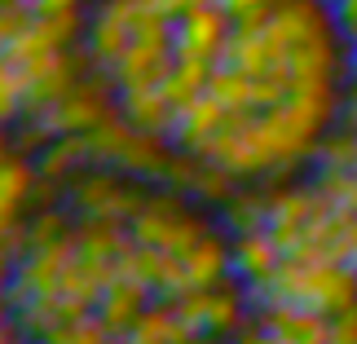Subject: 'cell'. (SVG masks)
Here are the masks:
<instances>
[{"instance_id":"obj_5","label":"cell","mask_w":357,"mask_h":344,"mask_svg":"<svg viewBox=\"0 0 357 344\" xmlns=\"http://www.w3.org/2000/svg\"><path fill=\"white\" fill-rule=\"evenodd\" d=\"M176 66V53H172V40H150V36H132L128 49L106 66L115 93L123 89H146V84H163L168 71Z\"/></svg>"},{"instance_id":"obj_11","label":"cell","mask_w":357,"mask_h":344,"mask_svg":"<svg viewBox=\"0 0 357 344\" xmlns=\"http://www.w3.org/2000/svg\"><path fill=\"white\" fill-rule=\"evenodd\" d=\"M181 265L190 274V287H221L234 278V256H229V247L221 239H212V234H203V239L190 247L181 256Z\"/></svg>"},{"instance_id":"obj_23","label":"cell","mask_w":357,"mask_h":344,"mask_svg":"<svg viewBox=\"0 0 357 344\" xmlns=\"http://www.w3.org/2000/svg\"><path fill=\"white\" fill-rule=\"evenodd\" d=\"M159 13H168V18H181V13H190L195 5H208V0H150Z\"/></svg>"},{"instance_id":"obj_20","label":"cell","mask_w":357,"mask_h":344,"mask_svg":"<svg viewBox=\"0 0 357 344\" xmlns=\"http://www.w3.org/2000/svg\"><path fill=\"white\" fill-rule=\"evenodd\" d=\"M62 234H71V221H66V212H40L31 225H26V252L40 243H53V239H62Z\"/></svg>"},{"instance_id":"obj_14","label":"cell","mask_w":357,"mask_h":344,"mask_svg":"<svg viewBox=\"0 0 357 344\" xmlns=\"http://www.w3.org/2000/svg\"><path fill=\"white\" fill-rule=\"evenodd\" d=\"M36 190V163L26 155H9L0 163V234L18 216V208L26 203V195Z\"/></svg>"},{"instance_id":"obj_12","label":"cell","mask_w":357,"mask_h":344,"mask_svg":"<svg viewBox=\"0 0 357 344\" xmlns=\"http://www.w3.org/2000/svg\"><path fill=\"white\" fill-rule=\"evenodd\" d=\"M119 111L128 115V119L137 124V128H146V133H163V137L172 133V119H176L172 102L163 98V89H159V84H146V89H123V93H119Z\"/></svg>"},{"instance_id":"obj_9","label":"cell","mask_w":357,"mask_h":344,"mask_svg":"<svg viewBox=\"0 0 357 344\" xmlns=\"http://www.w3.org/2000/svg\"><path fill=\"white\" fill-rule=\"evenodd\" d=\"M229 256H234V278H238L243 287L265 283L269 274L282 265V247L273 243V234H269V230L234 234V243H229Z\"/></svg>"},{"instance_id":"obj_17","label":"cell","mask_w":357,"mask_h":344,"mask_svg":"<svg viewBox=\"0 0 357 344\" xmlns=\"http://www.w3.org/2000/svg\"><path fill=\"white\" fill-rule=\"evenodd\" d=\"M265 221H269V195H252V190H243V195L225 199V225L234 234L265 230Z\"/></svg>"},{"instance_id":"obj_3","label":"cell","mask_w":357,"mask_h":344,"mask_svg":"<svg viewBox=\"0 0 357 344\" xmlns=\"http://www.w3.org/2000/svg\"><path fill=\"white\" fill-rule=\"evenodd\" d=\"M18 71H22V115L18 119H36L79 80V58L71 49H53V53H40V58L22 62Z\"/></svg>"},{"instance_id":"obj_21","label":"cell","mask_w":357,"mask_h":344,"mask_svg":"<svg viewBox=\"0 0 357 344\" xmlns=\"http://www.w3.org/2000/svg\"><path fill=\"white\" fill-rule=\"evenodd\" d=\"M31 18H36L31 9H18V5H0V53H5V45H9V40L18 36V31H22V27L31 22Z\"/></svg>"},{"instance_id":"obj_4","label":"cell","mask_w":357,"mask_h":344,"mask_svg":"<svg viewBox=\"0 0 357 344\" xmlns=\"http://www.w3.org/2000/svg\"><path fill=\"white\" fill-rule=\"evenodd\" d=\"M229 27H234V18H229L221 5H212V0L181 13V18H176V31H172L176 62H221Z\"/></svg>"},{"instance_id":"obj_1","label":"cell","mask_w":357,"mask_h":344,"mask_svg":"<svg viewBox=\"0 0 357 344\" xmlns=\"http://www.w3.org/2000/svg\"><path fill=\"white\" fill-rule=\"evenodd\" d=\"M132 243L142 247H159V252H172V256H185L195 247L208 225H203L199 212L185 208V195L181 190H163V195H146V208L128 221Z\"/></svg>"},{"instance_id":"obj_2","label":"cell","mask_w":357,"mask_h":344,"mask_svg":"<svg viewBox=\"0 0 357 344\" xmlns=\"http://www.w3.org/2000/svg\"><path fill=\"white\" fill-rule=\"evenodd\" d=\"M75 256H79L75 230L62 234V239H53V243H40V247H31V252H22L18 269H13V278L5 283V292H0V296H5V305L18 309V305H26V300H36V296L58 292L62 269L71 265Z\"/></svg>"},{"instance_id":"obj_19","label":"cell","mask_w":357,"mask_h":344,"mask_svg":"<svg viewBox=\"0 0 357 344\" xmlns=\"http://www.w3.org/2000/svg\"><path fill=\"white\" fill-rule=\"evenodd\" d=\"M322 168H357V128H344L318 146Z\"/></svg>"},{"instance_id":"obj_16","label":"cell","mask_w":357,"mask_h":344,"mask_svg":"<svg viewBox=\"0 0 357 344\" xmlns=\"http://www.w3.org/2000/svg\"><path fill=\"white\" fill-rule=\"evenodd\" d=\"M252 80H256V75L238 71V66L216 62L212 75H208V93H212V98H221L229 111H238V106H252Z\"/></svg>"},{"instance_id":"obj_13","label":"cell","mask_w":357,"mask_h":344,"mask_svg":"<svg viewBox=\"0 0 357 344\" xmlns=\"http://www.w3.org/2000/svg\"><path fill=\"white\" fill-rule=\"evenodd\" d=\"M75 243H79V256H93V260H119L123 247L132 243L128 225L119 221H102V216H79L75 225Z\"/></svg>"},{"instance_id":"obj_10","label":"cell","mask_w":357,"mask_h":344,"mask_svg":"<svg viewBox=\"0 0 357 344\" xmlns=\"http://www.w3.org/2000/svg\"><path fill=\"white\" fill-rule=\"evenodd\" d=\"M269 340H331V318L300 305H265L252 309Z\"/></svg>"},{"instance_id":"obj_7","label":"cell","mask_w":357,"mask_h":344,"mask_svg":"<svg viewBox=\"0 0 357 344\" xmlns=\"http://www.w3.org/2000/svg\"><path fill=\"white\" fill-rule=\"evenodd\" d=\"M225 111L229 106L221 102V98H212L208 89L199 93L195 102H185L181 111H176V119H172V142L181 146V150H190V155H208V146H212V137L221 133V119H225Z\"/></svg>"},{"instance_id":"obj_24","label":"cell","mask_w":357,"mask_h":344,"mask_svg":"<svg viewBox=\"0 0 357 344\" xmlns=\"http://www.w3.org/2000/svg\"><path fill=\"white\" fill-rule=\"evenodd\" d=\"M344 260L357 269V216H353V225H349V256H344Z\"/></svg>"},{"instance_id":"obj_8","label":"cell","mask_w":357,"mask_h":344,"mask_svg":"<svg viewBox=\"0 0 357 344\" xmlns=\"http://www.w3.org/2000/svg\"><path fill=\"white\" fill-rule=\"evenodd\" d=\"M150 287L146 283H137V278H123V274H115V283L102 292V300H98V318H102V327L111 336H128L132 331V322L142 318V309L150 305Z\"/></svg>"},{"instance_id":"obj_6","label":"cell","mask_w":357,"mask_h":344,"mask_svg":"<svg viewBox=\"0 0 357 344\" xmlns=\"http://www.w3.org/2000/svg\"><path fill=\"white\" fill-rule=\"evenodd\" d=\"M79 40V9H62V13H36L31 22L22 27L18 36L5 45L0 58H9L13 66L40 58V53H53V49H71Z\"/></svg>"},{"instance_id":"obj_15","label":"cell","mask_w":357,"mask_h":344,"mask_svg":"<svg viewBox=\"0 0 357 344\" xmlns=\"http://www.w3.org/2000/svg\"><path fill=\"white\" fill-rule=\"evenodd\" d=\"M190 336H195V327L176 313L172 300L168 305H146L142 318H137L132 331H128V340H190Z\"/></svg>"},{"instance_id":"obj_18","label":"cell","mask_w":357,"mask_h":344,"mask_svg":"<svg viewBox=\"0 0 357 344\" xmlns=\"http://www.w3.org/2000/svg\"><path fill=\"white\" fill-rule=\"evenodd\" d=\"M22 115V71L9 58H0V124Z\"/></svg>"},{"instance_id":"obj_22","label":"cell","mask_w":357,"mask_h":344,"mask_svg":"<svg viewBox=\"0 0 357 344\" xmlns=\"http://www.w3.org/2000/svg\"><path fill=\"white\" fill-rule=\"evenodd\" d=\"M212 5H221L229 18H252V13H269L273 9V0H212Z\"/></svg>"}]
</instances>
